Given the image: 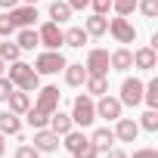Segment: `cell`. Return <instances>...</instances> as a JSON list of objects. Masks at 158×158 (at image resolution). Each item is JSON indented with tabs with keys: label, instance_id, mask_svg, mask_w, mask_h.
<instances>
[{
	"label": "cell",
	"instance_id": "1f68e13d",
	"mask_svg": "<svg viewBox=\"0 0 158 158\" xmlns=\"http://www.w3.org/2000/svg\"><path fill=\"white\" fill-rule=\"evenodd\" d=\"M10 34H16V22L10 13H3L0 16V37H10Z\"/></svg>",
	"mask_w": 158,
	"mask_h": 158
},
{
	"label": "cell",
	"instance_id": "d6a6232c",
	"mask_svg": "<svg viewBox=\"0 0 158 158\" xmlns=\"http://www.w3.org/2000/svg\"><path fill=\"white\" fill-rule=\"evenodd\" d=\"M96 155H99V149H96V146H93L90 139H87V143H84L81 149L74 152V158H96Z\"/></svg>",
	"mask_w": 158,
	"mask_h": 158
},
{
	"label": "cell",
	"instance_id": "60d3db41",
	"mask_svg": "<svg viewBox=\"0 0 158 158\" xmlns=\"http://www.w3.org/2000/svg\"><path fill=\"white\" fill-rule=\"evenodd\" d=\"M6 152V143H3V133H0V155H3Z\"/></svg>",
	"mask_w": 158,
	"mask_h": 158
},
{
	"label": "cell",
	"instance_id": "4fadbf2b",
	"mask_svg": "<svg viewBox=\"0 0 158 158\" xmlns=\"http://www.w3.org/2000/svg\"><path fill=\"white\" fill-rule=\"evenodd\" d=\"M65 84L68 87H81L84 81H87V68H84V62H65Z\"/></svg>",
	"mask_w": 158,
	"mask_h": 158
},
{
	"label": "cell",
	"instance_id": "9c48e42d",
	"mask_svg": "<svg viewBox=\"0 0 158 158\" xmlns=\"http://www.w3.org/2000/svg\"><path fill=\"white\" fill-rule=\"evenodd\" d=\"M84 68L87 74H109V50H90Z\"/></svg>",
	"mask_w": 158,
	"mask_h": 158
},
{
	"label": "cell",
	"instance_id": "277c9868",
	"mask_svg": "<svg viewBox=\"0 0 158 158\" xmlns=\"http://www.w3.org/2000/svg\"><path fill=\"white\" fill-rule=\"evenodd\" d=\"M59 96H62V93H59V87H53V84H50V87H37V102H34V109L50 118V115L59 109Z\"/></svg>",
	"mask_w": 158,
	"mask_h": 158
},
{
	"label": "cell",
	"instance_id": "44dd1931",
	"mask_svg": "<svg viewBox=\"0 0 158 158\" xmlns=\"http://www.w3.org/2000/svg\"><path fill=\"white\" fill-rule=\"evenodd\" d=\"M90 143H93L99 152H106V149H112V143H115V130H109V127H96L93 136H90Z\"/></svg>",
	"mask_w": 158,
	"mask_h": 158
},
{
	"label": "cell",
	"instance_id": "8fae6325",
	"mask_svg": "<svg viewBox=\"0 0 158 158\" xmlns=\"http://www.w3.org/2000/svg\"><path fill=\"white\" fill-rule=\"evenodd\" d=\"M34 149H37V152H56V149H59V133H53V130H47V127L34 130Z\"/></svg>",
	"mask_w": 158,
	"mask_h": 158
},
{
	"label": "cell",
	"instance_id": "74e56055",
	"mask_svg": "<svg viewBox=\"0 0 158 158\" xmlns=\"http://www.w3.org/2000/svg\"><path fill=\"white\" fill-rule=\"evenodd\" d=\"M106 158H127L124 149H106Z\"/></svg>",
	"mask_w": 158,
	"mask_h": 158
},
{
	"label": "cell",
	"instance_id": "83f0119b",
	"mask_svg": "<svg viewBox=\"0 0 158 158\" xmlns=\"http://www.w3.org/2000/svg\"><path fill=\"white\" fill-rule=\"evenodd\" d=\"M19 56H22L19 44H10V40H3V44H0V59H3V62H16Z\"/></svg>",
	"mask_w": 158,
	"mask_h": 158
},
{
	"label": "cell",
	"instance_id": "484cf974",
	"mask_svg": "<svg viewBox=\"0 0 158 158\" xmlns=\"http://www.w3.org/2000/svg\"><path fill=\"white\" fill-rule=\"evenodd\" d=\"M84 143H87V136H84L81 130H74V127H71V130L65 133V143H62V146H65V149H68V152L74 155V152H77V149H81Z\"/></svg>",
	"mask_w": 158,
	"mask_h": 158
},
{
	"label": "cell",
	"instance_id": "2e32d148",
	"mask_svg": "<svg viewBox=\"0 0 158 158\" xmlns=\"http://www.w3.org/2000/svg\"><path fill=\"white\" fill-rule=\"evenodd\" d=\"M87 96H102V93H109V77L106 74H87Z\"/></svg>",
	"mask_w": 158,
	"mask_h": 158
},
{
	"label": "cell",
	"instance_id": "836d02e7",
	"mask_svg": "<svg viewBox=\"0 0 158 158\" xmlns=\"http://www.w3.org/2000/svg\"><path fill=\"white\" fill-rule=\"evenodd\" d=\"M16 158H40V152H37L34 146H28V143H22V146L16 149Z\"/></svg>",
	"mask_w": 158,
	"mask_h": 158
},
{
	"label": "cell",
	"instance_id": "7402d4cb",
	"mask_svg": "<svg viewBox=\"0 0 158 158\" xmlns=\"http://www.w3.org/2000/svg\"><path fill=\"white\" fill-rule=\"evenodd\" d=\"M50 19H53L56 25L68 22V19H71V6L65 3V0H53V3H50Z\"/></svg>",
	"mask_w": 158,
	"mask_h": 158
},
{
	"label": "cell",
	"instance_id": "d4e9b609",
	"mask_svg": "<svg viewBox=\"0 0 158 158\" xmlns=\"http://www.w3.org/2000/svg\"><path fill=\"white\" fill-rule=\"evenodd\" d=\"M143 102L149 109H158V77H152L149 84H143Z\"/></svg>",
	"mask_w": 158,
	"mask_h": 158
},
{
	"label": "cell",
	"instance_id": "d590c367",
	"mask_svg": "<svg viewBox=\"0 0 158 158\" xmlns=\"http://www.w3.org/2000/svg\"><path fill=\"white\" fill-rule=\"evenodd\" d=\"M90 6H93V13H99V16H106V13L112 10V0H90Z\"/></svg>",
	"mask_w": 158,
	"mask_h": 158
},
{
	"label": "cell",
	"instance_id": "8992f818",
	"mask_svg": "<svg viewBox=\"0 0 158 158\" xmlns=\"http://www.w3.org/2000/svg\"><path fill=\"white\" fill-rule=\"evenodd\" d=\"M143 102V81L139 77H124L121 81V106H139Z\"/></svg>",
	"mask_w": 158,
	"mask_h": 158
},
{
	"label": "cell",
	"instance_id": "7c38bea8",
	"mask_svg": "<svg viewBox=\"0 0 158 158\" xmlns=\"http://www.w3.org/2000/svg\"><path fill=\"white\" fill-rule=\"evenodd\" d=\"M139 136V124L133 121V118H118V127H115V139H121V143H133Z\"/></svg>",
	"mask_w": 158,
	"mask_h": 158
},
{
	"label": "cell",
	"instance_id": "7bdbcfd3",
	"mask_svg": "<svg viewBox=\"0 0 158 158\" xmlns=\"http://www.w3.org/2000/svg\"><path fill=\"white\" fill-rule=\"evenodd\" d=\"M22 3H28V6H37V0H22Z\"/></svg>",
	"mask_w": 158,
	"mask_h": 158
},
{
	"label": "cell",
	"instance_id": "52a82bcc",
	"mask_svg": "<svg viewBox=\"0 0 158 158\" xmlns=\"http://www.w3.org/2000/svg\"><path fill=\"white\" fill-rule=\"evenodd\" d=\"M37 37H40V44L47 47V50H59L65 40H62V28L50 19V22H44L40 25V31H37Z\"/></svg>",
	"mask_w": 158,
	"mask_h": 158
},
{
	"label": "cell",
	"instance_id": "ba28073f",
	"mask_svg": "<svg viewBox=\"0 0 158 158\" xmlns=\"http://www.w3.org/2000/svg\"><path fill=\"white\" fill-rule=\"evenodd\" d=\"M121 99H115V96H109V93H102L99 96V102H96V118H106V121H118L121 118Z\"/></svg>",
	"mask_w": 158,
	"mask_h": 158
},
{
	"label": "cell",
	"instance_id": "5bb4252c",
	"mask_svg": "<svg viewBox=\"0 0 158 158\" xmlns=\"http://www.w3.org/2000/svg\"><path fill=\"white\" fill-rule=\"evenodd\" d=\"M133 65H136V68H143V71H152V68L158 65L155 50H152V47H139V50H133Z\"/></svg>",
	"mask_w": 158,
	"mask_h": 158
},
{
	"label": "cell",
	"instance_id": "4dcf8cb0",
	"mask_svg": "<svg viewBox=\"0 0 158 158\" xmlns=\"http://www.w3.org/2000/svg\"><path fill=\"white\" fill-rule=\"evenodd\" d=\"M136 6H139V13L146 19H155L158 16V0H136Z\"/></svg>",
	"mask_w": 158,
	"mask_h": 158
},
{
	"label": "cell",
	"instance_id": "f1b7e54d",
	"mask_svg": "<svg viewBox=\"0 0 158 158\" xmlns=\"http://www.w3.org/2000/svg\"><path fill=\"white\" fill-rule=\"evenodd\" d=\"M25 115H28V124H31L34 130H40V127H47V121H50V118H47L44 112H37V109H28Z\"/></svg>",
	"mask_w": 158,
	"mask_h": 158
},
{
	"label": "cell",
	"instance_id": "7a4b0ae2",
	"mask_svg": "<svg viewBox=\"0 0 158 158\" xmlns=\"http://www.w3.org/2000/svg\"><path fill=\"white\" fill-rule=\"evenodd\" d=\"M71 121L77 127H90L96 121V102H93V96H87V93L74 96V102H71Z\"/></svg>",
	"mask_w": 158,
	"mask_h": 158
},
{
	"label": "cell",
	"instance_id": "d6986e66",
	"mask_svg": "<svg viewBox=\"0 0 158 158\" xmlns=\"http://www.w3.org/2000/svg\"><path fill=\"white\" fill-rule=\"evenodd\" d=\"M6 99H10V112H16V115H25V112L31 109V96H28L25 90H13Z\"/></svg>",
	"mask_w": 158,
	"mask_h": 158
},
{
	"label": "cell",
	"instance_id": "8d00e7d4",
	"mask_svg": "<svg viewBox=\"0 0 158 158\" xmlns=\"http://www.w3.org/2000/svg\"><path fill=\"white\" fill-rule=\"evenodd\" d=\"M133 158H158V149H136Z\"/></svg>",
	"mask_w": 158,
	"mask_h": 158
},
{
	"label": "cell",
	"instance_id": "6da1fadb",
	"mask_svg": "<svg viewBox=\"0 0 158 158\" xmlns=\"http://www.w3.org/2000/svg\"><path fill=\"white\" fill-rule=\"evenodd\" d=\"M10 81L16 84V90H25V93H31V90H37L40 87V74L34 71V65H28V62H13L10 65Z\"/></svg>",
	"mask_w": 158,
	"mask_h": 158
},
{
	"label": "cell",
	"instance_id": "f546056e",
	"mask_svg": "<svg viewBox=\"0 0 158 158\" xmlns=\"http://www.w3.org/2000/svg\"><path fill=\"white\" fill-rule=\"evenodd\" d=\"M112 10H115L118 16H130V13L136 10V0H112Z\"/></svg>",
	"mask_w": 158,
	"mask_h": 158
},
{
	"label": "cell",
	"instance_id": "3957f363",
	"mask_svg": "<svg viewBox=\"0 0 158 158\" xmlns=\"http://www.w3.org/2000/svg\"><path fill=\"white\" fill-rule=\"evenodd\" d=\"M62 68H65V56L59 50H47V53H40L34 59V71L37 74H59Z\"/></svg>",
	"mask_w": 158,
	"mask_h": 158
},
{
	"label": "cell",
	"instance_id": "30bf717a",
	"mask_svg": "<svg viewBox=\"0 0 158 158\" xmlns=\"http://www.w3.org/2000/svg\"><path fill=\"white\" fill-rule=\"evenodd\" d=\"M10 16H13V22H16V28H31L34 22H37V6H13L10 10Z\"/></svg>",
	"mask_w": 158,
	"mask_h": 158
},
{
	"label": "cell",
	"instance_id": "f35d334b",
	"mask_svg": "<svg viewBox=\"0 0 158 158\" xmlns=\"http://www.w3.org/2000/svg\"><path fill=\"white\" fill-rule=\"evenodd\" d=\"M65 3H68V6H71V10H84V6H87V3H90V0H65Z\"/></svg>",
	"mask_w": 158,
	"mask_h": 158
},
{
	"label": "cell",
	"instance_id": "ffe728a7",
	"mask_svg": "<svg viewBox=\"0 0 158 158\" xmlns=\"http://www.w3.org/2000/svg\"><path fill=\"white\" fill-rule=\"evenodd\" d=\"M22 130V121L16 112H0V133H10V136H19Z\"/></svg>",
	"mask_w": 158,
	"mask_h": 158
},
{
	"label": "cell",
	"instance_id": "b9f144b4",
	"mask_svg": "<svg viewBox=\"0 0 158 158\" xmlns=\"http://www.w3.org/2000/svg\"><path fill=\"white\" fill-rule=\"evenodd\" d=\"M3 71H6V62H3V59H0V74H3Z\"/></svg>",
	"mask_w": 158,
	"mask_h": 158
},
{
	"label": "cell",
	"instance_id": "9a60e30c",
	"mask_svg": "<svg viewBox=\"0 0 158 158\" xmlns=\"http://www.w3.org/2000/svg\"><path fill=\"white\" fill-rule=\"evenodd\" d=\"M47 124H50V130H53V133H59V136H65V133H68V130L74 127L71 115H65V112H59V109H56V112L50 115V121H47Z\"/></svg>",
	"mask_w": 158,
	"mask_h": 158
},
{
	"label": "cell",
	"instance_id": "4316f807",
	"mask_svg": "<svg viewBox=\"0 0 158 158\" xmlns=\"http://www.w3.org/2000/svg\"><path fill=\"white\" fill-rule=\"evenodd\" d=\"M143 130H149V133H155L158 130V109H146L143 115H139V121H136Z\"/></svg>",
	"mask_w": 158,
	"mask_h": 158
},
{
	"label": "cell",
	"instance_id": "cb8c5ba5",
	"mask_svg": "<svg viewBox=\"0 0 158 158\" xmlns=\"http://www.w3.org/2000/svg\"><path fill=\"white\" fill-rule=\"evenodd\" d=\"M16 44H19V50H34V47L40 44V37H37V31H34V28H19Z\"/></svg>",
	"mask_w": 158,
	"mask_h": 158
},
{
	"label": "cell",
	"instance_id": "ac0fdd59",
	"mask_svg": "<svg viewBox=\"0 0 158 158\" xmlns=\"http://www.w3.org/2000/svg\"><path fill=\"white\" fill-rule=\"evenodd\" d=\"M109 65L118 68V71H127V68H133V53H130L127 47H121V50H115V53L109 56Z\"/></svg>",
	"mask_w": 158,
	"mask_h": 158
},
{
	"label": "cell",
	"instance_id": "603a6c76",
	"mask_svg": "<svg viewBox=\"0 0 158 158\" xmlns=\"http://www.w3.org/2000/svg\"><path fill=\"white\" fill-rule=\"evenodd\" d=\"M87 37H90V34H87L81 25H77V28H68V31H62V40H65L68 47H74V50H77V47H84V44H87Z\"/></svg>",
	"mask_w": 158,
	"mask_h": 158
},
{
	"label": "cell",
	"instance_id": "ab89813d",
	"mask_svg": "<svg viewBox=\"0 0 158 158\" xmlns=\"http://www.w3.org/2000/svg\"><path fill=\"white\" fill-rule=\"evenodd\" d=\"M0 6H3V10H13V6H19V0H0Z\"/></svg>",
	"mask_w": 158,
	"mask_h": 158
},
{
	"label": "cell",
	"instance_id": "e575fe53",
	"mask_svg": "<svg viewBox=\"0 0 158 158\" xmlns=\"http://www.w3.org/2000/svg\"><path fill=\"white\" fill-rule=\"evenodd\" d=\"M13 90H16V84L10 81V77H3V74H0V102H3V99H6Z\"/></svg>",
	"mask_w": 158,
	"mask_h": 158
},
{
	"label": "cell",
	"instance_id": "e0dca14e",
	"mask_svg": "<svg viewBox=\"0 0 158 158\" xmlns=\"http://www.w3.org/2000/svg\"><path fill=\"white\" fill-rule=\"evenodd\" d=\"M84 31H87L90 37H102V34L109 31V19H106V16H99V13H93V16L84 22Z\"/></svg>",
	"mask_w": 158,
	"mask_h": 158
},
{
	"label": "cell",
	"instance_id": "5b68a950",
	"mask_svg": "<svg viewBox=\"0 0 158 158\" xmlns=\"http://www.w3.org/2000/svg\"><path fill=\"white\" fill-rule=\"evenodd\" d=\"M109 34H112L118 44H133V40H136V28L127 22V16L112 19V22H109Z\"/></svg>",
	"mask_w": 158,
	"mask_h": 158
}]
</instances>
